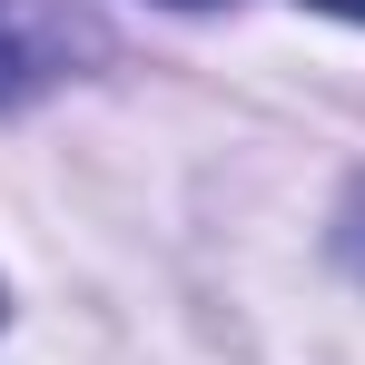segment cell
<instances>
[{"mask_svg": "<svg viewBox=\"0 0 365 365\" xmlns=\"http://www.w3.org/2000/svg\"><path fill=\"white\" fill-rule=\"evenodd\" d=\"M178 10H197V0H178Z\"/></svg>", "mask_w": 365, "mask_h": 365, "instance_id": "3", "label": "cell"}, {"mask_svg": "<svg viewBox=\"0 0 365 365\" xmlns=\"http://www.w3.org/2000/svg\"><path fill=\"white\" fill-rule=\"evenodd\" d=\"M316 10H336V20H365V0H316Z\"/></svg>", "mask_w": 365, "mask_h": 365, "instance_id": "2", "label": "cell"}, {"mask_svg": "<svg viewBox=\"0 0 365 365\" xmlns=\"http://www.w3.org/2000/svg\"><path fill=\"white\" fill-rule=\"evenodd\" d=\"M89 50H99V30H89L69 0H0V109L60 89Z\"/></svg>", "mask_w": 365, "mask_h": 365, "instance_id": "1", "label": "cell"}]
</instances>
